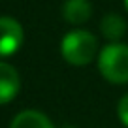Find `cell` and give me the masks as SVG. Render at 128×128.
<instances>
[{"label": "cell", "mask_w": 128, "mask_h": 128, "mask_svg": "<svg viewBox=\"0 0 128 128\" xmlns=\"http://www.w3.org/2000/svg\"><path fill=\"white\" fill-rule=\"evenodd\" d=\"M98 40L87 30H72L62 38L60 53L72 66H87L96 55Z\"/></svg>", "instance_id": "obj_2"}, {"label": "cell", "mask_w": 128, "mask_h": 128, "mask_svg": "<svg viewBox=\"0 0 128 128\" xmlns=\"http://www.w3.org/2000/svg\"><path fill=\"white\" fill-rule=\"evenodd\" d=\"M10 128H53V124L44 113L36 109H26V111H21L12 120Z\"/></svg>", "instance_id": "obj_6"}, {"label": "cell", "mask_w": 128, "mask_h": 128, "mask_svg": "<svg viewBox=\"0 0 128 128\" xmlns=\"http://www.w3.org/2000/svg\"><path fill=\"white\" fill-rule=\"evenodd\" d=\"M23 26L13 17H0V56L17 53L23 45Z\"/></svg>", "instance_id": "obj_3"}, {"label": "cell", "mask_w": 128, "mask_h": 128, "mask_svg": "<svg viewBox=\"0 0 128 128\" xmlns=\"http://www.w3.org/2000/svg\"><path fill=\"white\" fill-rule=\"evenodd\" d=\"M100 32L108 40L119 42L120 38L126 34V21H124L119 13H108V15L100 21Z\"/></svg>", "instance_id": "obj_7"}, {"label": "cell", "mask_w": 128, "mask_h": 128, "mask_svg": "<svg viewBox=\"0 0 128 128\" xmlns=\"http://www.w3.org/2000/svg\"><path fill=\"white\" fill-rule=\"evenodd\" d=\"M117 115H119L120 122L128 128V94H124L119 100V106H117Z\"/></svg>", "instance_id": "obj_8"}, {"label": "cell", "mask_w": 128, "mask_h": 128, "mask_svg": "<svg viewBox=\"0 0 128 128\" xmlns=\"http://www.w3.org/2000/svg\"><path fill=\"white\" fill-rule=\"evenodd\" d=\"M92 10L87 0H66L62 6V17L72 24H81L88 21Z\"/></svg>", "instance_id": "obj_5"}, {"label": "cell", "mask_w": 128, "mask_h": 128, "mask_svg": "<svg viewBox=\"0 0 128 128\" xmlns=\"http://www.w3.org/2000/svg\"><path fill=\"white\" fill-rule=\"evenodd\" d=\"M21 88L19 74L13 66L0 62V104H8L17 96Z\"/></svg>", "instance_id": "obj_4"}, {"label": "cell", "mask_w": 128, "mask_h": 128, "mask_svg": "<svg viewBox=\"0 0 128 128\" xmlns=\"http://www.w3.org/2000/svg\"><path fill=\"white\" fill-rule=\"evenodd\" d=\"M124 6H126V10H128V0H124Z\"/></svg>", "instance_id": "obj_9"}, {"label": "cell", "mask_w": 128, "mask_h": 128, "mask_svg": "<svg viewBox=\"0 0 128 128\" xmlns=\"http://www.w3.org/2000/svg\"><path fill=\"white\" fill-rule=\"evenodd\" d=\"M98 70L109 83H128V45L119 42L106 45L98 55Z\"/></svg>", "instance_id": "obj_1"}, {"label": "cell", "mask_w": 128, "mask_h": 128, "mask_svg": "<svg viewBox=\"0 0 128 128\" xmlns=\"http://www.w3.org/2000/svg\"><path fill=\"white\" fill-rule=\"evenodd\" d=\"M66 128H70V126H66Z\"/></svg>", "instance_id": "obj_10"}]
</instances>
